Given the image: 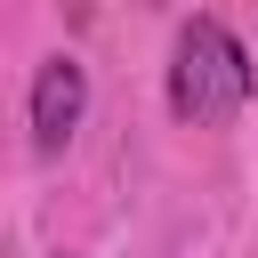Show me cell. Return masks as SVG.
I'll return each instance as SVG.
<instances>
[{
    "mask_svg": "<svg viewBox=\"0 0 258 258\" xmlns=\"http://www.w3.org/2000/svg\"><path fill=\"white\" fill-rule=\"evenodd\" d=\"M81 113H89V73L73 56H48L40 81H32V145L40 153H64L73 129H81Z\"/></svg>",
    "mask_w": 258,
    "mask_h": 258,
    "instance_id": "2",
    "label": "cell"
},
{
    "mask_svg": "<svg viewBox=\"0 0 258 258\" xmlns=\"http://www.w3.org/2000/svg\"><path fill=\"white\" fill-rule=\"evenodd\" d=\"M250 97V56L218 16H194L169 56V113L177 121H234Z\"/></svg>",
    "mask_w": 258,
    "mask_h": 258,
    "instance_id": "1",
    "label": "cell"
}]
</instances>
